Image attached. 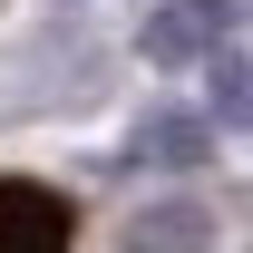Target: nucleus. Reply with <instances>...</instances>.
Masks as SVG:
<instances>
[{"instance_id": "39448f33", "label": "nucleus", "mask_w": 253, "mask_h": 253, "mask_svg": "<svg viewBox=\"0 0 253 253\" xmlns=\"http://www.w3.org/2000/svg\"><path fill=\"white\" fill-rule=\"evenodd\" d=\"M205 126L214 136H253V39L205 59Z\"/></svg>"}, {"instance_id": "f257e3e1", "label": "nucleus", "mask_w": 253, "mask_h": 253, "mask_svg": "<svg viewBox=\"0 0 253 253\" xmlns=\"http://www.w3.org/2000/svg\"><path fill=\"white\" fill-rule=\"evenodd\" d=\"M234 39H244V0H156L136 20V59L146 68H205Z\"/></svg>"}, {"instance_id": "f03ea898", "label": "nucleus", "mask_w": 253, "mask_h": 253, "mask_svg": "<svg viewBox=\"0 0 253 253\" xmlns=\"http://www.w3.org/2000/svg\"><path fill=\"white\" fill-rule=\"evenodd\" d=\"M214 156V126H205V107H175V97H156L146 117L126 126V146L107 166L117 175H195V166Z\"/></svg>"}, {"instance_id": "20e7f679", "label": "nucleus", "mask_w": 253, "mask_h": 253, "mask_svg": "<svg viewBox=\"0 0 253 253\" xmlns=\"http://www.w3.org/2000/svg\"><path fill=\"white\" fill-rule=\"evenodd\" d=\"M117 253H214V205L205 195H156L117 224Z\"/></svg>"}, {"instance_id": "7ed1b4c3", "label": "nucleus", "mask_w": 253, "mask_h": 253, "mask_svg": "<svg viewBox=\"0 0 253 253\" xmlns=\"http://www.w3.org/2000/svg\"><path fill=\"white\" fill-rule=\"evenodd\" d=\"M78 205L39 175H0V253H68Z\"/></svg>"}]
</instances>
